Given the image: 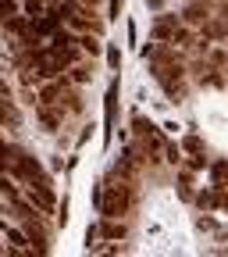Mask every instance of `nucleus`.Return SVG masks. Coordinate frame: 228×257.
I'll return each mask as SVG.
<instances>
[{
    "label": "nucleus",
    "instance_id": "a211bd4d",
    "mask_svg": "<svg viewBox=\"0 0 228 257\" xmlns=\"http://www.w3.org/2000/svg\"><path fill=\"white\" fill-rule=\"evenodd\" d=\"M171 43H178V50H189V47H196L200 40L192 36V29H189V25H182V29H178V36H175Z\"/></svg>",
    "mask_w": 228,
    "mask_h": 257
},
{
    "label": "nucleus",
    "instance_id": "b1692460",
    "mask_svg": "<svg viewBox=\"0 0 228 257\" xmlns=\"http://www.w3.org/2000/svg\"><path fill=\"white\" fill-rule=\"evenodd\" d=\"M164 154H168V165H178V161H182V147L178 143H168Z\"/></svg>",
    "mask_w": 228,
    "mask_h": 257
},
{
    "label": "nucleus",
    "instance_id": "6ab92c4d",
    "mask_svg": "<svg viewBox=\"0 0 228 257\" xmlns=\"http://www.w3.org/2000/svg\"><path fill=\"white\" fill-rule=\"evenodd\" d=\"M4 232H8V243H11V246H32L29 236H25V229H18V225H8Z\"/></svg>",
    "mask_w": 228,
    "mask_h": 257
},
{
    "label": "nucleus",
    "instance_id": "ddd939ff",
    "mask_svg": "<svg viewBox=\"0 0 228 257\" xmlns=\"http://www.w3.org/2000/svg\"><path fill=\"white\" fill-rule=\"evenodd\" d=\"M210 182H214V189L228 186V161H214L210 165Z\"/></svg>",
    "mask_w": 228,
    "mask_h": 257
},
{
    "label": "nucleus",
    "instance_id": "a878e982",
    "mask_svg": "<svg viewBox=\"0 0 228 257\" xmlns=\"http://www.w3.org/2000/svg\"><path fill=\"white\" fill-rule=\"evenodd\" d=\"M118 11H121V0H111V18H118Z\"/></svg>",
    "mask_w": 228,
    "mask_h": 257
},
{
    "label": "nucleus",
    "instance_id": "6e6552de",
    "mask_svg": "<svg viewBox=\"0 0 228 257\" xmlns=\"http://www.w3.org/2000/svg\"><path fill=\"white\" fill-rule=\"evenodd\" d=\"M0 118H4L8 128H18L22 125V114H18V107H15V100H11L8 89H4V96H0Z\"/></svg>",
    "mask_w": 228,
    "mask_h": 257
},
{
    "label": "nucleus",
    "instance_id": "f257e3e1",
    "mask_svg": "<svg viewBox=\"0 0 228 257\" xmlns=\"http://www.w3.org/2000/svg\"><path fill=\"white\" fill-rule=\"evenodd\" d=\"M136 204V186L128 182H118V179H107L104 189L96 193V207H100L104 218H125Z\"/></svg>",
    "mask_w": 228,
    "mask_h": 257
},
{
    "label": "nucleus",
    "instance_id": "393cba45",
    "mask_svg": "<svg viewBox=\"0 0 228 257\" xmlns=\"http://www.w3.org/2000/svg\"><path fill=\"white\" fill-rule=\"evenodd\" d=\"M214 225H217V221H214L210 214H200V218H196V229H207V232H210V229H214Z\"/></svg>",
    "mask_w": 228,
    "mask_h": 257
},
{
    "label": "nucleus",
    "instance_id": "aec40b11",
    "mask_svg": "<svg viewBox=\"0 0 228 257\" xmlns=\"http://www.w3.org/2000/svg\"><path fill=\"white\" fill-rule=\"evenodd\" d=\"M8 257H47V253L36 246H8Z\"/></svg>",
    "mask_w": 228,
    "mask_h": 257
},
{
    "label": "nucleus",
    "instance_id": "7ed1b4c3",
    "mask_svg": "<svg viewBox=\"0 0 228 257\" xmlns=\"http://www.w3.org/2000/svg\"><path fill=\"white\" fill-rule=\"evenodd\" d=\"M185 22H182V15H157L153 18V40H175L178 36V29H182Z\"/></svg>",
    "mask_w": 228,
    "mask_h": 257
},
{
    "label": "nucleus",
    "instance_id": "c85d7f7f",
    "mask_svg": "<svg viewBox=\"0 0 228 257\" xmlns=\"http://www.w3.org/2000/svg\"><path fill=\"white\" fill-rule=\"evenodd\" d=\"M100 257H118V253H100Z\"/></svg>",
    "mask_w": 228,
    "mask_h": 257
},
{
    "label": "nucleus",
    "instance_id": "9b49d317",
    "mask_svg": "<svg viewBox=\"0 0 228 257\" xmlns=\"http://www.w3.org/2000/svg\"><path fill=\"white\" fill-rule=\"evenodd\" d=\"M104 111H107V136H111V128H114V114H118V79H111V86H107Z\"/></svg>",
    "mask_w": 228,
    "mask_h": 257
},
{
    "label": "nucleus",
    "instance_id": "f3484780",
    "mask_svg": "<svg viewBox=\"0 0 228 257\" xmlns=\"http://www.w3.org/2000/svg\"><path fill=\"white\" fill-rule=\"evenodd\" d=\"M68 79H72L75 86H82V82H89V79H93V64H86V61H79V64H75V68H72V75H68Z\"/></svg>",
    "mask_w": 228,
    "mask_h": 257
},
{
    "label": "nucleus",
    "instance_id": "20e7f679",
    "mask_svg": "<svg viewBox=\"0 0 228 257\" xmlns=\"http://www.w3.org/2000/svg\"><path fill=\"white\" fill-rule=\"evenodd\" d=\"M22 229H25V236H29V243H32V246L47 253V246H50V232H47V225H43V214L22 221Z\"/></svg>",
    "mask_w": 228,
    "mask_h": 257
},
{
    "label": "nucleus",
    "instance_id": "0eeeda50",
    "mask_svg": "<svg viewBox=\"0 0 228 257\" xmlns=\"http://www.w3.org/2000/svg\"><path fill=\"white\" fill-rule=\"evenodd\" d=\"M36 118H40V125L47 128V133H57L61 121H64V111L61 107H50V104H36Z\"/></svg>",
    "mask_w": 228,
    "mask_h": 257
},
{
    "label": "nucleus",
    "instance_id": "dca6fc26",
    "mask_svg": "<svg viewBox=\"0 0 228 257\" xmlns=\"http://www.w3.org/2000/svg\"><path fill=\"white\" fill-rule=\"evenodd\" d=\"M178 197L182 200H196V193H192V172H178Z\"/></svg>",
    "mask_w": 228,
    "mask_h": 257
},
{
    "label": "nucleus",
    "instance_id": "5701e85b",
    "mask_svg": "<svg viewBox=\"0 0 228 257\" xmlns=\"http://www.w3.org/2000/svg\"><path fill=\"white\" fill-rule=\"evenodd\" d=\"M107 64H111V68H114V72H118V68H121V50H118V47H114V43H111V47H107Z\"/></svg>",
    "mask_w": 228,
    "mask_h": 257
},
{
    "label": "nucleus",
    "instance_id": "4be33fe9",
    "mask_svg": "<svg viewBox=\"0 0 228 257\" xmlns=\"http://www.w3.org/2000/svg\"><path fill=\"white\" fill-rule=\"evenodd\" d=\"M200 168H210L207 154H192V157H189V172H200Z\"/></svg>",
    "mask_w": 228,
    "mask_h": 257
},
{
    "label": "nucleus",
    "instance_id": "1a4fd4ad",
    "mask_svg": "<svg viewBox=\"0 0 228 257\" xmlns=\"http://www.w3.org/2000/svg\"><path fill=\"white\" fill-rule=\"evenodd\" d=\"M125 232H128V229H125V221H121V218H104V221H100V236H104L107 243L125 239Z\"/></svg>",
    "mask_w": 228,
    "mask_h": 257
},
{
    "label": "nucleus",
    "instance_id": "f03ea898",
    "mask_svg": "<svg viewBox=\"0 0 228 257\" xmlns=\"http://www.w3.org/2000/svg\"><path fill=\"white\" fill-rule=\"evenodd\" d=\"M150 72H153L157 86L164 89L175 104L185 96V64H150Z\"/></svg>",
    "mask_w": 228,
    "mask_h": 257
},
{
    "label": "nucleus",
    "instance_id": "bb28decb",
    "mask_svg": "<svg viewBox=\"0 0 228 257\" xmlns=\"http://www.w3.org/2000/svg\"><path fill=\"white\" fill-rule=\"evenodd\" d=\"M75 4H86V8H96V4H100V0H75Z\"/></svg>",
    "mask_w": 228,
    "mask_h": 257
},
{
    "label": "nucleus",
    "instance_id": "423d86ee",
    "mask_svg": "<svg viewBox=\"0 0 228 257\" xmlns=\"http://www.w3.org/2000/svg\"><path fill=\"white\" fill-rule=\"evenodd\" d=\"M210 18H214V15H210V8H207V0H189V4L182 8V22H185V25H200V29H203Z\"/></svg>",
    "mask_w": 228,
    "mask_h": 257
},
{
    "label": "nucleus",
    "instance_id": "9d476101",
    "mask_svg": "<svg viewBox=\"0 0 228 257\" xmlns=\"http://www.w3.org/2000/svg\"><path fill=\"white\" fill-rule=\"evenodd\" d=\"M200 40H207V43H210V40H228V22H224V18H210V22L200 29Z\"/></svg>",
    "mask_w": 228,
    "mask_h": 257
},
{
    "label": "nucleus",
    "instance_id": "39448f33",
    "mask_svg": "<svg viewBox=\"0 0 228 257\" xmlns=\"http://www.w3.org/2000/svg\"><path fill=\"white\" fill-rule=\"evenodd\" d=\"M25 200H32V207H36L40 214H50L57 204H54V186H29L25 189Z\"/></svg>",
    "mask_w": 228,
    "mask_h": 257
},
{
    "label": "nucleus",
    "instance_id": "f8f14e48",
    "mask_svg": "<svg viewBox=\"0 0 228 257\" xmlns=\"http://www.w3.org/2000/svg\"><path fill=\"white\" fill-rule=\"evenodd\" d=\"M132 128H136V140H146V143L157 136V125H153L150 118H143V114H136V118H132Z\"/></svg>",
    "mask_w": 228,
    "mask_h": 257
},
{
    "label": "nucleus",
    "instance_id": "4468645a",
    "mask_svg": "<svg viewBox=\"0 0 228 257\" xmlns=\"http://www.w3.org/2000/svg\"><path fill=\"white\" fill-rule=\"evenodd\" d=\"M79 47H82L89 57H96V54L104 50V43H100V36H96V32H82V36H79Z\"/></svg>",
    "mask_w": 228,
    "mask_h": 257
},
{
    "label": "nucleus",
    "instance_id": "412c9836",
    "mask_svg": "<svg viewBox=\"0 0 228 257\" xmlns=\"http://www.w3.org/2000/svg\"><path fill=\"white\" fill-rule=\"evenodd\" d=\"M182 147H185L189 154H203V140H200V136H185Z\"/></svg>",
    "mask_w": 228,
    "mask_h": 257
},
{
    "label": "nucleus",
    "instance_id": "cd10ccee",
    "mask_svg": "<svg viewBox=\"0 0 228 257\" xmlns=\"http://www.w3.org/2000/svg\"><path fill=\"white\" fill-rule=\"evenodd\" d=\"M217 18H224V22H228V0L221 4V15H217Z\"/></svg>",
    "mask_w": 228,
    "mask_h": 257
},
{
    "label": "nucleus",
    "instance_id": "2eb2a0df",
    "mask_svg": "<svg viewBox=\"0 0 228 257\" xmlns=\"http://www.w3.org/2000/svg\"><path fill=\"white\" fill-rule=\"evenodd\" d=\"M192 204H196L200 211H214V207H217V189H214V186H210V189H200Z\"/></svg>",
    "mask_w": 228,
    "mask_h": 257
}]
</instances>
